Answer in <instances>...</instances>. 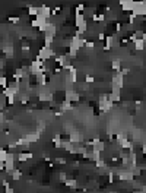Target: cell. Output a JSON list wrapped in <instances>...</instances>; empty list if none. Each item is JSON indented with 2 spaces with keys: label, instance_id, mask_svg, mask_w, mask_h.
Segmentation results:
<instances>
[{
  "label": "cell",
  "instance_id": "obj_17",
  "mask_svg": "<svg viewBox=\"0 0 146 193\" xmlns=\"http://www.w3.org/2000/svg\"><path fill=\"white\" fill-rule=\"evenodd\" d=\"M25 139L28 140V143L37 142V140H40V133H38V132H31V133L25 135Z\"/></svg>",
  "mask_w": 146,
  "mask_h": 193
},
{
  "label": "cell",
  "instance_id": "obj_16",
  "mask_svg": "<svg viewBox=\"0 0 146 193\" xmlns=\"http://www.w3.org/2000/svg\"><path fill=\"white\" fill-rule=\"evenodd\" d=\"M16 157H18L16 160L19 161V162H27L29 158H32L34 155H32V152H19Z\"/></svg>",
  "mask_w": 146,
  "mask_h": 193
},
{
  "label": "cell",
  "instance_id": "obj_15",
  "mask_svg": "<svg viewBox=\"0 0 146 193\" xmlns=\"http://www.w3.org/2000/svg\"><path fill=\"white\" fill-rule=\"evenodd\" d=\"M85 24H88V20L83 15H75V27L80 28L82 25H85Z\"/></svg>",
  "mask_w": 146,
  "mask_h": 193
},
{
  "label": "cell",
  "instance_id": "obj_3",
  "mask_svg": "<svg viewBox=\"0 0 146 193\" xmlns=\"http://www.w3.org/2000/svg\"><path fill=\"white\" fill-rule=\"evenodd\" d=\"M132 13L137 18V16H145L146 15V2H134Z\"/></svg>",
  "mask_w": 146,
  "mask_h": 193
},
{
  "label": "cell",
  "instance_id": "obj_23",
  "mask_svg": "<svg viewBox=\"0 0 146 193\" xmlns=\"http://www.w3.org/2000/svg\"><path fill=\"white\" fill-rule=\"evenodd\" d=\"M134 48H136L137 51H143V50H145V40L137 38V40L134 41Z\"/></svg>",
  "mask_w": 146,
  "mask_h": 193
},
{
  "label": "cell",
  "instance_id": "obj_43",
  "mask_svg": "<svg viewBox=\"0 0 146 193\" xmlns=\"http://www.w3.org/2000/svg\"><path fill=\"white\" fill-rule=\"evenodd\" d=\"M60 9H61V7H59V6H57V7H54L53 10H51V15H57V13L60 12Z\"/></svg>",
  "mask_w": 146,
  "mask_h": 193
},
{
  "label": "cell",
  "instance_id": "obj_20",
  "mask_svg": "<svg viewBox=\"0 0 146 193\" xmlns=\"http://www.w3.org/2000/svg\"><path fill=\"white\" fill-rule=\"evenodd\" d=\"M40 100L41 101H51L53 100V94L48 92V91H42V92H40Z\"/></svg>",
  "mask_w": 146,
  "mask_h": 193
},
{
  "label": "cell",
  "instance_id": "obj_38",
  "mask_svg": "<svg viewBox=\"0 0 146 193\" xmlns=\"http://www.w3.org/2000/svg\"><path fill=\"white\" fill-rule=\"evenodd\" d=\"M31 25H32L34 28H38V29H40V28H41V24H40V22H38V20H37V19H35V18H34V19H32V22H31Z\"/></svg>",
  "mask_w": 146,
  "mask_h": 193
},
{
  "label": "cell",
  "instance_id": "obj_22",
  "mask_svg": "<svg viewBox=\"0 0 146 193\" xmlns=\"http://www.w3.org/2000/svg\"><path fill=\"white\" fill-rule=\"evenodd\" d=\"M54 37H56V34H44V43H46L44 46H46V47L51 46V43H53Z\"/></svg>",
  "mask_w": 146,
  "mask_h": 193
},
{
  "label": "cell",
  "instance_id": "obj_47",
  "mask_svg": "<svg viewBox=\"0 0 146 193\" xmlns=\"http://www.w3.org/2000/svg\"><path fill=\"white\" fill-rule=\"evenodd\" d=\"M115 29H117V31H121V24H120V22H117V25H115Z\"/></svg>",
  "mask_w": 146,
  "mask_h": 193
},
{
  "label": "cell",
  "instance_id": "obj_35",
  "mask_svg": "<svg viewBox=\"0 0 146 193\" xmlns=\"http://www.w3.org/2000/svg\"><path fill=\"white\" fill-rule=\"evenodd\" d=\"M0 87L3 88H7V79H6V76H0Z\"/></svg>",
  "mask_w": 146,
  "mask_h": 193
},
{
  "label": "cell",
  "instance_id": "obj_21",
  "mask_svg": "<svg viewBox=\"0 0 146 193\" xmlns=\"http://www.w3.org/2000/svg\"><path fill=\"white\" fill-rule=\"evenodd\" d=\"M3 53L6 54V57H13V46L12 44H6L3 47Z\"/></svg>",
  "mask_w": 146,
  "mask_h": 193
},
{
  "label": "cell",
  "instance_id": "obj_2",
  "mask_svg": "<svg viewBox=\"0 0 146 193\" xmlns=\"http://www.w3.org/2000/svg\"><path fill=\"white\" fill-rule=\"evenodd\" d=\"M54 56H56V53H54L53 48H51V47H46V46H44V47H42V48L40 50V53L37 54V59L46 63L47 60H50L51 57H54Z\"/></svg>",
  "mask_w": 146,
  "mask_h": 193
},
{
  "label": "cell",
  "instance_id": "obj_8",
  "mask_svg": "<svg viewBox=\"0 0 146 193\" xmlns=\"http://www.w3.org/2000/svg\"><path fill=\"white\" fill-rule=\"evenodd\" d=\"M113 89H111V92L108 94V100L111 101V102H119L120 100H121V89H119V88H114L111 87Z\"/></svg>",
  "mask_w": 146,
  "mask_h": 193
},
{
  "label": "cell",
  "instance_id": "obj_32",
  "mask_svg": "<svg viewBox=\"0 0 146 193\" xmlns=\"http://www.w3.org/2000/svg\"><path fill=\"white\" fill-rule=\"evenodd\" d=\"M92 20H95V22H104L105 20V15H92Z\"/></svg>",
  "mask_w": 146,
  "mask_h": 193
},
{
  "label": "cell",
  "instance_id": "obj_9",
  "mask_svg": "<svg viewBox=\"0 0 146 193\" xmlns=\"http://www.w3.org/2000/svg\"><path fill=\"white\" fill-rule=\"evenodd\" d=\"M80 100V94L76 92L75 89H67L66 91V98L64 101H69V102H76V101Z\"/></svg>",
  "mask_w": 146,
  "mask_h": 193
},
{
  "label": "cell",
  "instance_id": "obj_24",
  "mask_svg": "<svg viewBox=\"0 0 146 193\" xmlns=\"http://www.w3.org/2000/svg\"><path fill=\"white\" fill-rule=\"evenodd\" d=\"M69 110H72V102H69V101H63V102L60 104V111H61V113H64V111H69Z\"/></svg>",
  "mask_w": 146,
  "mask_h": 193
},
{
  "label": "cell",
  "instance_id": "obj_36",
  "mask_svg": "<svg viewBox=\"0 0 146 193\" xmlns=\"http://www.w3.org/2000/svg\"><path fill=\"white\" fill-rule=\"evenodd\" d=\"M6 98H7V104H10V106H12V104L15 102V95H13V94H9Z\"/></svg>",
  "mask_w": 146,
  "mask_h": 193
},
{
  "label": "cell",
  "instance_id": "obj_11",
  "mask_svg": "<svg viewBox=\"0 0 146 193\" xmlns=\"http://www.w3.org/2000/svg\"><path fill=\"white\" fill-rule=\"evenodd\" d=\"M82 140H83V136L79 132H72V133L69 135V142L73 143V145H79Z\"/></svg>",
  "mask_w": 146,
  "mask_h": 193
},
{
  "label": "cell",
  "instance_id": "obj_33",
  "mask_svg": "<svg viewBox=\"0 0 146 193\" xmlns=\"http://www.w3.org/2000/svg\"><path fill=\"white\" fill-rule=\"evenodd\" d=\"M19 100L22 104H27L28 101H29V95L28 94H19Z\"/></svg>",
  "mask_w": 146,
  "mask_h": 193
},
{
  "label": "cell",
  "instance_id": "obj_37",
  "mask_svg": "<svg viewBox=\"0 0 146 193\" xmlns=\"http://www.w3.org/2000/svg\"><path fill=\"white\" fill-rule=\"evenodd\" d=\"M93 80H95V78H93L92 75H86V78H85L86 84H93Z\"/></svg>",
  "mask_w": 146,
  "mask_h": 193
},
{
  "label": "cell",
  "instance_id": "obj_40",
  "mask_svg": "<svg viewBox=\"0 0 146 193\" xmlns=\"http://www.w3.org/2000/svg\"><path fill=\"white\" fill-rule=\"evenodd\" d=\"M59 179H60V181H66V180H67L66 173H60L59 174Z\"/></svg>",
  "mask_w": 146,
  "mask_h": 193
},
{
  "label": "cell",
  "instance_id": "obj_27",
  "mask_svg": "<svg viewBox=\"0 0 146 193\" xmlns=\"http://www.w3.org/2000/svg\"><path fill=\"white\" fill-rule=\"evenodd\" d=\"M64 184H66L67 187H70V189H78V181L75 179H67L66 181H64Z\"/></svg>",
  "mask_w": 146,
  "mask_h": 193
},
{
  "label": "cell",
  "instance_id": "obj_26",
  "mask_svg": "<svg viewBox=\"0 0 146 193\" xmlns=\"http://www.w3.org/2000/svg\"><path fill=\"white\" fill-rule=\"evenodd\" d=\"M105 149V143L104 142H98V143H95V145H92V151H98V152H102Z\"/></svg>",
  "mask_w": 146,
  "mask_h": 193
},
{
  "label": "cell",
  "instance_id": "obj_10",
  "mask_svg": "<svg viewBox=\"0 0 146 193\" xmlns=\"http://www.w3.org/2000/svg\"><path fill=\"white\" fill-rule=\"evenodd\" d=\"M38 15H40L41 18L50 20V18H51V9H50V6H46V5L38 6Z\"/></svg>",
  "mask_w": 146,
  "mask_h": 193
},
{
  "label": "cell",
  "instance_id": "obj_30",
  "mask_svg": "<svg viewBox=\"0 0 146 193\" xmlns=\"http://www.w3.org/2000/svg\"><path fill=\"white\" fill-rule=\"evenodd\" d=\"M7 151L5 148H0V162H5L6 161V157H7Z\"/></svg>",
  "mask_w": 146,
  "mask_h": 193
},
{
  "label": "cell",
  "instance_id": "obj_46",
  "mask_svg": "<svg viewBox=\"0 0 146 193\" xmlns=\"http://www.w3.org/2000/svg\"><path fill=\"white\" fill-rule=\"evenodd\" d=\"M3 186H5V187H9V186H10V183H9L7 180H3Z\"/></svg>",
  "mask_w": 146,
  "mask_h": 193
},
{
  "label": "cell",
  "instance_id": "obj_19",
  "mask_svg": "<svg viewBox=\"0 0 146 193\" xmlns=\"http://www.w3.org/2000/svg\"><path fill=\"white\" fill-rule=\"evenodd\" d=\"M35 79H37V85H38V87H46V84H47L46 73H41V75H38V76H35Z\"/></svg>",
  "mask_w": 146,
  "mask_h": 193
},
{
  "label": "cell",
  "instance_id": "obj_12",
  "mask_svg": "<svg viewBox=\"0 0 146 193\" xmlns=\"http://www.w3.org/2000/svg\"><path fill=\"white\" fill-rule=\"evenodd\" d=\"M76 76H78V69H76L75 66H72L70 69H69V73H67V78H66L67 82H69V84H75V82L78 80Z\"/></svg>",
  "mask_w": 146,
  "mask_h": 193
},
{
  "label": "cell",
  "instance_id": "obj_1",
  "mask_svg": "<svg viewBox=\"0 0 146 193\" xmlns=\"http://www.w3.org/2000/svg\"><path fill=\"white\" fill-rule=\"evenodd\" d=\"M98 106H100L101 111L107 113V111H110V110L113 108L114 104L110 100H108V94H101V95H100V100H98Z\"/></svg>",
  "mask_w": 146,
  "mask_h": 193
},
{
  "label": "cell",
  "instance_id": "obj_31",
  "mask_svg": "<svg viewBox=\"0 0 146 193\" xmlns=\"http://www.w3.org/2000/svg\"><path fill=\"white\" fill-rule=\"evenodd\" d=\"M83 12H85V5H78L76 6V9H75V13L76 15H83Z\"/></svg>",
  "mask_w": 146,
  "mask_h": 193
},
{
  "label": "cell",
  "instance_id": "obj_41",
  "mask_svg": "<svg viewBox=\"0 0 146 193\" xmlns=\"http://www.w3.org/2000/svg\"><path fill=\"white\" fill-rule=\"evenodd\" d=\"M9 22H13V24H18V22H19V18H18V16H12V18H9Z\"/></svg>",
  "mask_w": 146,
  "mask_h": 193
},
{
  "label": "cell",
  "instance_id": "obj_39",
  "mask_svg": "<svg viewBox=\"0 0 146 193\" xmlns=\"http://www.w3.org/2000/svg\"><path fill=\"white\" fill-rule=\"evenodd\" d=\"M85 47H86V48H93V47H95V43H93V41H86V43H85Z\"/></svg>",
  "mask_w": 146,
  "mask_h": 193
},
{
  "label": "cell",
  "instance_id": "obj_28",
  "mask_svg": "<svg viewBox=\"0 0 146 193\" xmlns=\"http://www.w3.org/2000/svg\"><path fill=\"white\" fill-rule=\"evenodd\" d=\"M61 138H60V135L59 133H56L54 135V138H53V143H54V147L56 148H61Z\"/></svg>",
  "mask_w": 146,
  "mask_h": 193
},
{
  "label": "cell",
  "instance_id": "obj_13",
  "mask_svg": "<svg viewBox=\"0 0 146 193\" xmlns=\"http://www.w3.org/2000/svg\"><path fill=\"white\" fill-rule=\"evenodd\" d=\"M7 89L13 94V95L19 94V91H20V82H19V80H13L12 84H9V85H7Z\"/></svg>",
  "mask_w": 146,
  "mask_h": 193
},
{
  "label": "cell",
  "instance_id": "obj_48",
  "mask_svg": "<svg viewBox=\"0 0 146 193\" xmlns=\"http://www.w3.org/2000/svg\"><path fill=\"white\" fill-rule=\"evenodd\" d=\"M5 170V162H0V171H3Z\"/></svg>",
  "mask_w": 146,
  "mask_h": 193
},
{
  "label": "cell",
  "instance_id": "obj_7",
  "mask_svg": "<svg viewBox=\"0 0 146 193\" xmlns=\"http://www.w3.org/2000/svg\"><path fill=\"white\" fill-rule=\"evenodd\" d=\"M111 87H114V88H119V89H121V88L124 87V76L120 73H117V75H114L113 76V80H111Z\"/></svg>",
  "mask_w": 146,
  "mask_h": 193
},
{
  "label": "cell",
  "instance_id": "obj_25",
  "mask_svg": "<svg viewBox=\"0 0 146 193\" xmlns=\"http://www.w3.org/2000/svg\"><path fill=\"white\" fill-rule=\"evenodd\" d=\"M28 15H29V16H34V18H37V15H38V6L29 5V6H28Z\"/></svg>",
  "mask_w": 146,
  "mask_h": 193
},
{
  "label": "cell",
  "instance_id": "obj_44",
  "mask_svg": "<svg viewBox=\"0 0 146 193\" xmlns=\"http://www.w3.org/2000/svg\"><path fill=\"white\" fill-rule=\"evenodd\" d=\"M22 50H24V51H29V46H28L27 43H24V44H22Z\"/></svg>",
  "mask_w": 146,
  "mask_h": 193
},
{
  "label": "cell",
  "instance_id": "obj_14",
  "mask_svg": "<svg viewBox=\"0 0 146 193\" xmlns=\"http://www.w3.org/2000/svg\"><path fill=\"white\" fill-rule=\"evenodd\" d=\"M120 5H121V9H123V10H127V12L132 13L133 6H134V2H133V0H121Z\"/></svg>",
  "mask_w": 146,
  "mask_h": 193
},
{
  "label": "cell",
  "instance_id": "obj_4",
  "mask_svg": "<svg viewBox=\"0 0 146 193\" xmlns=\"http://www.w3.org/2000/svg\"><path fill=\"white\" fill-rule=\"evenodd\" d=\"M54 61H56V65H59L60 67H63V69H66L69 70L72 65H70V60L67 59L64 54H59V56H54Z\"/></svg>",
  "mask_w": 146,
  "mask_h": 193
},
{
  "label": "cell",
  "instance_id": "obj_6",
  "mask_svg": "<svg viewBox=\"0 0 146 193\" xmlns=\"http://www.w3.org/2000/svg\"><path fill=\"white\" fill-rule=\"evenodd\" d=\"M115 173H117L119 180H121V181H130L132 183L133 180H134V176L130 171H127V170H117Z\"/></svg>",
  "mask_w": 146,
  "mask_h": 193
},
{
  "label": "cell",
  "instance_id": "obj_34",
  "mask_svg": "<svg viewBox=\"0 0 146 193\" xmlns=\"http://www.w3.org/2000/svg\"><path fill=\"white\" fill-rule=\"evenodd\" d=\"M95 164H97V167H98V168H108V167H107V162L104 160L95 161Z\"/></svg>",
  "mask_w": 146,
  "mask_h": 193
},
{
  "label": "cell",
  "instance_id": "obj_18",
  "mask_svg": "<svg viewBox=\"0 0 146 193\" xmlns=\"http://www.w3.org/2000/svg\"><path fill=\"white\" fill-rule=\"evenodd\" d=\"M10 179L13 180V181H19V180L22 179V170H19V168H15L13 171L10 173Z\"/></svg>",
  "mask_w": 146,
  "mask_h": 193
},
{
  "label": "cell",
  "instance_id": "obj_29",
  "mask_svg": "<svg viewBox=\"0 0 146 193\" xmlns=\"http://www.w3.org/2000/svg\"><path fill=\"white\" fill-rule=\"evenodd\" d=\"M111 67H113L114 70L120 72V70H121V61H120L119 59H117V60H113V63H111Z\"/></svg>",
  "mask_w": 146,
  "mask_h": 193
},
{
  "label": "cell",
  "instance_id": "obj_45",
  "mask_svg": "<svg viewBox=\"0 0 146 193\" xmlns=\"http://www.w3.org/2000/svg\"><path fill=\"white\" fill-rule=\"evenodd\" d=\"M98 38H100V40H101V41H104V40H105V35H104V34L101 32V34H100V35H98Z\"/></svg>",
  "mask_w": 146,
  "mask_h": 193
},
{
  "label": "cell",
  "instance_id": "obj_5",
  "mask_svg": "<svg viewBox=\"0 0 146 193\" xmlns=\"http://www.w3.org/2000/svg\"><path fill=\"white\" fill-rule=\"evenodd\" d=\"M15 154L13 152H9L6 157V161H5V171L7 174H10L15 170Z\"/></svg>",
  "mask_w": 146,
  "mask_h": 193
},
{
  "label": "cell",
  "instance_id": "obj_42",
  "mask_svg": "<svg viewBox=\"0 0 146 193\" xmlns=\"http://www.w3.org/2000/svg\"><path fill=\"white\" fill-rule=\"evenodd\" d=\"M56 162H59V164H66V160L61 158V157H59V158H56Z\"/></svg>",
  "mask_w": 146,
  "mask_h": 193
}]
</instances>
